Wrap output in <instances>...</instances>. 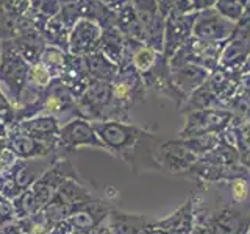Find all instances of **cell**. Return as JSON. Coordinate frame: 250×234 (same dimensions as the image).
<instances>
[{"mask_svg": "<svg viewBox=\"0 0 250 234\" xmlns=\"http://www.w3.org/2000/svg\"><path fill=\"white\" fill-rule=\"evenodd\" d=\"M91 123L108 153L128 164L133 174H141L143 170H161L156 161V152L163 142L155 133L135 123L116 120Z\"/></svg>", "mask_w": 250, "mask_h": 234, "instance_id": "1", "label": "cell"}, {"mask_svg": "<svg viewBox=\"0 0 250 234\" xmlns=\"http://www.w3.org/2000/svg\"><path fill=\"white\" fill-rule=\"evenodd\" d=\"M122 61L133 62V66L136 67L141 78H143L147 91H153L163 97L170 98L172 101H175L178 109L183 106L186 98L172 84L169 61L161 52L150 49L136 39L127 38Z\"/></svg>", "mask_w": 250, "mask_h": 234, "instance_id": "2", "label": "cell"}, {"mask_svg": "<svg viewBox=\"0 0 250 234\" xmlns=\"http://www.w3.org/2000/svg\"><path fill=\"white\" fill-rule=\"evenodd\" d=\"M35 116H52L55 119H58L61 125L74 120L77 117H82L77 97L58 78L53 80L49 89L44 91L35 101L18 108L16 122H21Z\"/></svg>", "mask_w": 250, "mask_h": 234, "instance_id": "3", "label": "cell"}, {"mask_svg": "<svg viewBox=\"0 0 250 234\" xmlns=\"http://www.w3.org/2000/svg\"><path fill=\"white\" fill-rule=\"evenodd\" d=\"M146 84L133 62L122 61L111 83V120L131 123V108L146 100Z\"/></svg>", "mask_w": 250, "mask_h": 234, "instance_id": "4", "label": "cell"}, {"mask_svg": "<svg viewBox=\"0 0 250 234\" xmlns=\"http://www.w3.org/2000/svg\"><path fill=\"white\" fill-rule=\"evenodd\" d=\"M28 62L16 52L10 41H2V59H0V84L3 86L8 98L16 108L22 106V96L27 86L30 70Z\"/></svg>", "mask_w": 250, "mask_h": 234, "instance_id": "5", "label": "cell"}, {"mask_svg": "<svg viewBox=\"0 0 250 234\" xmlns=\"http://www.w3.org/2000/svg\"><path fill=\"white\" fill-rule=\"evenodd\" d=\"M77 101L82 119L89 122L111 120V83L89 80Z\"/></svg>", "mask_w": 250, "mask_h": 234, "instance_id": "6", "label": "cell"}, {"mask_svg": "<svg viewBox=\"0 0 250 234\" xmlns=\"http://www.w3.org/2000/svg\"><path fill=\"white\" fill-rule=\"evenodd\" d=\"M113 209V203L96 197L70 206V215L67 222L72 226L74 233L91 234L99 226L104 225V222H106V218Z\"/></svg>", "mask_w": 250, "mask_h": 234, "instance_id": "7", "label": "cell"}, {"mask_svg": "<svg viewBox=\"0 0 250 234\" xmlns=\"http://www.w3.org/2000/svg\"><path fill=\"white\" fill-rule=\"evenodd\" d=\"M183 178L195 179V181L202 184H214V183L233 181V179L238 178L250 179V172L241 162L221 164L211 161L205 158V156H200L197 162L183 175Z\"/></svg>", "mask_w": 250, "mask_h": 234, "instance_id": "8", "label": "cell"}, {"mask_svg": "<svg viewBox=\"0 0 250 234\" xmlns=\"http://www.w3.org/2000/svg\"><path fill=\"white\" fill-rule=\"evenodd\" d=\"M186 123L178 133L180 139L203 136V135H221L230 127L233 114L227 109H207V111L188 113Z\"/></svg>", "mask_w": 250, "mask_h": 234, "instance_id": "9", "label": "cell"}, {"mask_svg": "<svg viewBox=\"0 0 250 234\" xmlns=\"http://www.w3.org/2000/svg\"><path fill=\"white\" fill-rule=\"evenodd\" d=\"M6 148L18 159H38V158H53L61 159L67 156L61 145H53L44 140L35 139L16 130H10L6 137Z\"/></svg>", "mask_w": 250, "mask_h": 234, "instance_id": "10", "label": "cell"}, {"mask_svg": "<svg viewBox=\"0 0 250 234\" xmlns=\"http://www.w3.org/2000/svg\"><path fill=\"white\" fill-rule=\"evenodd\" d=\"M227 41L222 42H211V41H202L197 38H191L182 49H180L174 57L169 59V62H192L208 72L219 66V59L224 52Z\"/></svg>", "mask_w": 250, "mask_h": 234, "instance_id": "11", "label": "cell"}, {"mask_svg": "<svg viewBox=\"0 0 250 234\" xmlns=\"http://www.w3.org/2000/svg\"><path fill=\"white\" fill-rule=\"evenodd\" d=\"M69 178H80V175H78L72 161H70L67 156H64V158L55 161L52 166L36 179L35 184L31 186V191L35 192L42 209L47 203L53 198V195L58 191V187Z\"/></svg>", "mask_w": 250, "mask_h": 234, "instance_id": "12", "label": "cell"}, {"mask_svg": "<svg viewBox=\"0 0 250 234\" xmlns=\"http://www.w3.org/2000/svg\"><path fill=\"white\" fill-rule=\"evenodd\" d=\"M30 0H0V42L36 28L28 18Z\"/></svg>", "mask_w": 250, "mask_h": 234, "instance_id": "13", "label": "cell"}, {"mask_svg": "<svg viewBox=\"0 0 250 234\" xmlns=\"http://www.w3.org/2000/svg\"><path fill=\"white\" fill-rule=\"evenodd\" d=\"M60 142L66 153L75 152L82 147H92L99 148V150L108 152L105 144L97 136L96 130H94L92 123L82 117L70 120L64 125H61L60 130Z\"/></svg>", "mask_w": 250, "mask_h": 234, "instance_id": "14", "label": "cell"}, {"mask_svg": "<svg viewBox=\"0 0 250 234\" xmlns=\"http://www.w3.org/2000/svg\"><path fill=\"white\" fill-rule=\"evenodd\" d=\"M234 28H236V23L225 19L214 8H209V10L199 11L195 16L192 36L202 41L222 42L229 41L234 33Z\"/></svg>", "mask_w": 250, "mask_h": 234, "instance_id": "15", "label": "cell"}, {"mask_svg": "<svg viewBox=\"0 0 250 234\" xmlns=\"http://www.w3.org/2000/svg\"><path fill=\"white\" fill-rule=\"evenodd\" d=\"M197 13L169 14L164 25V49L163 55L167 61L192 38V28Z\"/></svg>", "mask_w": 250, "mask_h": 234, "instance_id": "16", "label": "cell"}, {"mask_svg": "<svg viewBox=\"0 0 250 234\" xmlns=\"http://www.w3.org/2000/svg\"><path fill=\"white\" fill-rule=\"evenodd\" d=\"M199 156L186 148L180 139L163 142L156 152V161H158L161 170H166L172 175L183 176L195 162Z\"/></svg>", "mask_w": 250, "mask_h": 234, "instance_id": "17", "label": "cell"}, {"mask_svg": "<svg viewBox=\"0 0 250 234\" xmlns=\"http://www.w3.org/2000/svg\"><path fill=\"white\" fill-rule=\"evenodd\" d=\"M169 67L172 84L185 98L189 97L195 89H199L209 75L207 69L192 62H169Z\"/></svg>", "mask_w": 250, "mask_h": 234, "instance_id": "18", "label": "cell"}, {"mask_svg": "<svg viewBox=\"0 0 250 234\" xmlns=\"http://www.w3.org/2000/svg\"><path fill=\"white\" fill-rule=\"evenodd\" d=\"M10 130H16L19 133H23V135H28L31 137L44 140V142H49L53 145H61L60 142L61 123L58 122V119H55L52 116L28 117V119L16 122Z\"/></svg>", "mask_w": 250, "mask_h": 234, "instance_id": "19", "label": "cell"}, {"mask_svg": "<svg viewBox=\"0 0 250 234\" xmlns=\"http://www.w3.org/2000/svg\"><path fill=\"white\" fill-rule=\"evenodd\" d=\"M102 36V28L96 22L80 19L69 35V53L77 55V57H84V55L99 50Z\"/></svg>", "mask_w": 250, "mask_h": 234, "instance_id": "20", "label": "cell"}, {"mask_svg": "<svg viewBox=\"0 0 250 234\" xmlns=\"http://www.w3.org/2000/svg\"><path fill=\"white\" fill-rule=\"evenodd\" d=\"M194 208H195V195L192 192L189 195V198H188L175 213H172L170 215L161 218V220L152 222V223L156 228H161L164 231H167L169 234H191L195 225Z\"/></svg>", "mask_w": 250, "mask_h": 234, "instance_id": "21", "label": "cell"}, {"mask_svg": "<svg viewBox=\"0 0 250 234\" xmlns=\"http://www.w3.org/2000/svg\"><path fill=\"white\" fill-rule=\"evenodd\" d=\"M239 75L241 72H234V70L224 69L221 66H217L213 72H209L207 81L203 83L208 91H211L214 96L227 103L231 97H234L239 91Z\"/></svg>", "mask_w": 250, "mask_h": 234, "instance_id": "22", "label": "cell"}, {"mask_svg": "<svg viewBox=\"0 0 250 234\" xmlns=\"http://www.w3.org/2000/svg\"><path fill=\"white\" fill-rule=\"evenodd\" d=\"M58 80L62 84H66L78 100V97L84 92L86 86H88V83L91 80L84 58L77 57V55H72V53H67L64 70H62V74Z\"/></svg>", "mask_w": 250, "mask_h": 234, "instance_id": "23", "label": "cell"}, {"mask_svg": "<svg viewBox=\"0 0 250 234\" xmlns=\"http://www.w3.org/2000/svg\"><path fill=\"white\" fill-rule=\"evenodd\" d=\"M10 44L28 64H36L47 47L42 33L38 28L23 31L19 36L10 39Z\"/></svg>", "mask_w": 250, "mask_h": 234, "instance_id": "24", "label": "cell"}, {"mask_svg": "<svg viewBox=\"0 0 250 234\" xmlns=\"http://www.w3.org/2000/svg\"><path fill=\"white\" fill-rule=\"evenodd\" d=\"M106 222L113 234H143L152 223L146 215L122 213L116 208L109 213Z\"/></svg>", "mask_w": 250, "mask_h": 234, "instance_id": "25", "label": "cell"}, {"mask_svg": "<svg viewBox=\"0 0 250 234\" xmlns=\"http://www.w3.org/2000/svg\"><path fill=\"white\" fill-rule=\"evenodd\" d=\"M84 62L88 67V74L91 80L113 83L114 78L119 72V64H116L109 59L106 55H104L100 50H96L92 53L84 55Z\"/></svg>", "mask_w": 250, "mask_h": 234, "instance_id": "26", "label": "cell"}, {"mask_svg": "<svg viewBox=\"0 0 250 234\" xmlns=\"http://www.w3.org/2000/svg\"><path fill=\"white\" fill-rule=\"evenodd\" d=\"M91 198H96V195H92L88 186H84L82 178H69L58 187V191L55 192L50 201L60 203V205L64 206H72Z\"/></svg>", "mask_w": 250, "mask_h": 234, "instance_id": "27", "label": "cell"}, {"mask_svg": "<svg viewBox=\"0 0 250 234\" xmlns=\"http://www.w3.org/2000/svg\"><path fill=\"white\" fill-rule=\"evenodd\" d=\"M52 81H53V77L49 74V70H47L41 62L31 64L28 70V77H27V86L22 96V106L35 101L44 91L49 89Z\"/></svg>", "mask_w": 250, "mask_h": 234, "instance_id": "28", "label": "cell"}, {"mask_svg": "<svg viewBox=\"0 0 250 234\" xmlns=\"http://www.w3.org/2000/svg\"><path fill=\"white\" fill-rule=\"evenodd\" d=\"M78 11L80 19L96 22L102 30L116 25V11L100 0H78Z\"/></svg>", "mask_w": 250, "mask_h": 234, "instance_id": "29", "label": "cell"}, {"mask_svg": "<svg viewBox=\"0 0 250 234\" xmlns=\"http://www.w3.org/2000/svg\"><path fill=\"white\" fill-rule=\"evenodd\" d=\"M125 44H127V36H125L116 25L106 27L102 30L99 50L104 55H106V57L113 62H116V64H121Z\"/></svg>", "mask_w": 250, "mask_h": 234, "instance_id": "30", "label": "cell"}, {"mask_svg": "<svg viewBox=\"0 0 250 234\" xmlns=\"http://www.w3.org/2000/svg\"><path fill=\"white\" fill-rule=\"evenodd\" d=\"M207 109H225V103L219 100L211 91H208L205 84H202L199 89H195L186 98L183 106L178 111L182 114H188L194 111H207Z\"/></svg>", "mask_w": 250, "mask_h": 234, "instance_id": "31", "label": "cell"}, {"mask_svg": "<svg viewBox=\"0 0 250 234\" xmlns=\"http://www.w3.org/2000/svg\"><path fill=\"white\" fill-rule=\"evenodd\" d=\"M116 27L127 38L136 39L139 42H146V30L138 18L136 11L133 10L131 3L124 6L122 10L116 11Z\"/></svg>", "mask_w": 250, "mask_h": 234, "instance_id": "32", "label": "cell"}, {"mask_svg": "<svg viewBox=\"0 0 250 234\" xmlns=\"http://www.w3.org/2000/svg\"><path fill=\"white\" fill-rule=\"evenodd\" d=\"M61 0H30L28 18L33 20L35 27L41 31L44 25L61 11Z\"/></svg>", "mask_w": 250, "mask_h": 234, "instance_id": "33", "label": "cell"}, {"mask_svg": "<svg viewBox=\"0 0 250 234\" xmlns=\"http://www.w3.org/2000/svg\"><path fill=\"white\" fill-rule=\"evenodd\" d=\"M42 38L47 45L57 47V49L69 53V35L70 28L64 25V22L60 19V16H55L45 23L44 28L41 30Z\"/></svg>", "mask_w": 250, "mask_h": 234, "instance_id": "34", "label": "cell"}, {"mask_svg": "<svg viewBox=\"0 0 250 234\" xmlns=\"http://www.w3.org/2000/svg\"><path fill=\"white\" fill-rule=\"evenodd\" d=\"M225 109L233 114L231 125L234 127H244L250 123V96L244 92H239L231 97L225 103Z\"/></svg>", "mask_w": 250, "mask_h": 234, "instance_id": "35", "label": "cell"}, {"mask_svg": "<svg viewBox=\"0 0 250 234\" xmlns=\"http://www.w3.org/2000/svg\"><path fill=\"white\" fill-rule=\"evenodd\" d=\"M11 203L14 208L16 220H23V218H28L42 211L41 203L38 201L35 192L31 191V187L27 191H23L19 197H16Z\"/></svg>", "mask_w": 250, "mask_h": 234, "instance_id": "36", "label": "cell"}, {"mask_svg": "<svg viewBox=\"0 0 250 234\" xmlns=\"http://www.w3.org/2000/svg\"><path fill=\"white\" fill-rule=\"evenodd\" d=\"M66 52H62L57 47H50L47 45L41 58H39L38 62H41V64L49 70V74L53 77V80H57V78L61 77L62 70H64V64H66Z\"/></svg>", "mask_w": 250, "mask_h": 234, "instance_id": "37", "label": "cell"}, {"mask_svg": "<svg viewBox=\"0 0 250 234\" xmlns=\"http://www.w3.org/2000/svg\"><path fill=\"white\" fill-rule=\"evenodd\" d=\"M219 140H221V136L219 135H203V136L180 139V142H182L186 148H189L192 153H195L200 158V156L207 155L208 152L213 150V148H216Z\"/></svg>", "mask_w": 250, "mask_h": 234, "instance_id": "38", "label": "cell"}, {"mask_svg": "<svg viewBox=\"0 0 250 234\" xmlns=\"http://www.w3.org/2000/svg\"><path fill=\"white\" fill-rule=\"evenodd\" d=\"M214 10L221 13L225 19L238 23L246 16V3L242 0H217Z\"/></svg>", "mask_w": 250, "mask_h": 234, "instance_id": "39", "label": "cell"}, {"mask_svg": "<svg viewBox=\"0 0 250 234\" xmlns=\"http://www.w3.org/2000/svg\"><path fill=\"white\" fill-rule=\"evenodd\" d=\"M18 225L21 226V230L25 234H49L50 230L53 228V225L44 217L42 211L35 215H31L23 220H16Z\"/></svg>", "mask_w": 250, "mask_h": 234, "instance_id": "40", "label": "cell"}, {"mask_svg": "<svg viewBox=\"0 0 250 234\" xmlns=\"http://www.w3.org/2000/svg\"><path fill=\"white\" fill-rule=\"evenodd\" d=\"M191 3L192 0H158L160 13L164 18L177 13H194L191 10Z\"/></svg>", "mask_w": 250, "mask_h": 234, "instance_id": "41", "label": "cell"}, {"mask_svg": "<svg viewBox=\"0 0 250 234\" xmlns=\"http://www.w3.org/2000/svg\"><path fill=\"white\" fill-rule=\"evenodd\" d=\"M16 111H18V108H16L11 103V100L0 91V119H2L10 128L16 123Z\"/></svg>", "mask_w": 250, "mask_h": 234, "instance_id": "42", "label": "cell"}, {"mask_svg": "<svg viewBox=\"0 0 250 234\" xmlns=\"http://www.w3.org/2000/svg\"><path fill=\"white\" fill-rule=\"evenodd\" d=\"M60 19L64 22L67 28L72 30L75 23L80 20V11H78V2L75 3H62L61 11L58 13Z\"/></svg>", "mask_w": 250, "mask_h": 234, "instance_id": "43", "label": "cell"}, {"mask_svg": "<svg viewBox=\"0 0 250 234\" xmlns=\"http://www.w3.org/2000/svg\"><path fill=\"white\" fill-rule=\"evenodd\" d=\"M217 0H192L191 3V10L194 13H199L203 10H209V8H214Z\"/></svg>", "mask_w": 250, "mask_h": 234, "instance_id": "44", "label": "cell"}, {"mask_svg": "<svg viewBox=\"0 0 250 234\" xmlns=\"http://www.w3.org/2000/svg\"><path fill=\"white\" fill-rule=\"evenodd\" d=\"M72 233L74 230H72V226H70V223L67 220H62L55 225L49 234H72Z\"/></svg>", "mask_w": 250, "mask_h": 234, "instance_id": "45", "label": "cell"}, {"mask_svg": "<svg viewBox=\"0 0 250 234\" xmlns=\"http://www.w3.org/2000/svg\"><path fill=\"white\" fill-rule=\"evenodd\" d=\"M238 84H239V92H244L250 96V72H241Z\"/></svg>", "mask_w": 250, "mask_h": 234, "instance_id": "46", "label": "cell"}, {"mask_svg": "<svg viewBox=\"0 0 250 234\" xmlns=\"http://www.w3.org/2000/svg\"><path fill=\"white\" fill-rule=\"evenodd\" d=\"M102 3H105L108 8H111L113 11H119L124 6L131 3V0H100Z\"/></svg>", "mask_w": 250, "mask_h": 234, "instance_id": "47", "label": "cell"}, {"mask_svg": "<svg viewBox=\"0 0 250 234\" xmlns=\"http://www.w3.org/2000/svg\"><path fill=\"white\" fill-rule=\"evenodd\" d=\"M191 234H216L211 228H208L207 225H202V223H195L194 228L191 231Z\"/></svg>", "mask_w": 250, "mask_h": 234, "instance_id": "48", "label": "cell"}, {"mask_svg": "<svg viewBox=\"0 0 250 234\" xmlns=\"http://www.w3.org/2000/svg\"><path fill=\"white\" fill-rule=\"evenodd\" d=\"M8 135H10V127L0 119V139H6Z\"/></svg>", "mask_w": 250, "mask_h": 234, "instance_id": "49", "label": "cell"}, {"mask_svg": "<svg viewBox=\"0 0 250 234\" xmlns=\"http://www.w3.org/2000/svg\"><path fill=\"white\" fill-rule=\"evenodd\" d=\"M241 72H250V57H249V59L246 61V64H244V67H242Z\"/></svg>", "mask_w": 250, "mask_h": 234, "instance_id": "50", "label": "cell"}, {"mask_svg": "<svg viewBox=\"0 0 250 234\" xmlns=\"http://www.w3.org/2000/svg\"><path fill=\"white\" fill-rule=\"evenodd\" d=\"M242 128H244V131H246V135H247V137L250 139V123L244 125V127H242Z\"/></svg>", "mask_w": 250, "mask_h": 234, "instance_id": "51", "label": "cell"}, {"mask_svg": "<svg viewBox=\"0 0 250 234\" xmlns=\"http://www.w3.org/2000/svg\"><path fill=\"white\" fill-rule=\"evenodd\" d=\"M62 3H75V2H78V0H61Z\"/></svg>", "mask_w": 250, "mask_h": 234, "instance_id": "52", "label": "cell"}, {"mask_svg": "<svg viewBox=\"0 0 250 234\" xmlns=\"http://www.w3.org/2000/svg\"><path fill=\"white\" fill-rule=\"evenodd\" d=\"M0 59H2V42H0Z\"/></svg>", "mask_w": 250, "mask_h": 234, "instance_id": "53", "label": "cell"}, {"mask_svg": "<svg viewBox=\"0 0 250 234\" xmlns=\"http://www.w3.org/2000/svg\"><path fill=\"white\" fill-rule=\"evenodd\" d=\"M247 234H250V230H249V233H247Z\"/></svg>", "mask_w": 250, "mask_h": 234, "instance_id": "54", "label": "cell"}, {"mask_svg": "<svg viewBox=\"0 0 250 234\" xmlns=\"http://www.w3.org/2000/svg\"><path fill=\"white\" fill-rule=\"evenodd\" d=\"M72 234H77V233H72Z\"/></svg>", "mask_w": 250, "mask_h": 234, "instance_id": "55", "label": "cell"}]
</instances>
